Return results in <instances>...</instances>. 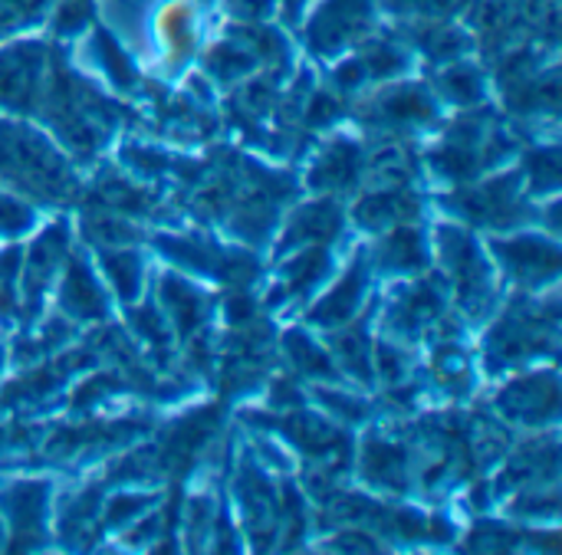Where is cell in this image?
I'll return each instance as SVG.
<instances>
[{"label": "cell", "instance_id": "obj_5", "mask_svg": "<svg viewBox=\"0 0 562 555\" xmlns=\"http://www.w3.org/2000/svg\"><path fill=\"white\" fill-rule=\"evenodd\" d=\"M165 303H168V313L181 322V329H191L198 322L201 299L194 296V290L175 283V280H165Z\"/></svg>", "mask_w": 562, "mask_h": 555}, {"label": "cell", "instance_id": "obj_6", "mask_svg": "<svg viewBox=\"0 0 562 555\" xmlns=\"http://www.w3.org/2000/svg\"><path fill=\"white\" fill-rule=\"evenodd\" d=\"M339 230V214L333 204H316V207H306L300 217H296V227L293 234L300 237H329Z\"/></svg>", "mask_w": 562, "mask_h": 555}, {"label": "cell", "instance_id": "obj_7", "mask_svg": "<svg viewBox=\"0 0 562 555\" xmlns=\"http://www.w3.org/2000/svg\"><path fill=\"white\" fill-rule=\"evenodd\" d=\"M369 474L375 477V480H382V484H402L398 480V474H402V467H405V457H402V451H395V448H389V444H379V448H372L369 451Z\"/></svg>", "mask_w": 562, "mask_h": 555}, {"label": "cell", "instance_id": "obj_2", "mask_svg": "<svg viewBox=\"0 0 562 555\" xmlns=\"http://www.w3.org/2000/svg\"><path fill=\"white\" fill-rule=\"evenodd\" d=\"M507 253V267H514L517 273H527V276H540V273H553L557 270V250L547 247V243H537V240H517V243H504L501 247Z\"/></svg>", "mask_w": 562, "mask_h": 555}, {"label": "cell", "instance_id": "obj_12", "mask_svg": "<svg viewBox=\"0 0 562 555\" xmlns=\"http://www.w3.org/2000/svg\"><path fill=\"white\" fill-rule=\"evenodd\" d=\"M109 273L119 283L122 296H132L135 290V276H138V263L132 257H109Z\"/></svg>", "mask_w": 562, "mask_h": 555}, {"label": "cell", "instance_id": "obj_1", "mask_svg": "<svg viewBox=\"0 0 562 555\" xmlns=\"http://www.w3.org/2000/svg\"><path fill=\"white\" fill-rule=\"evenodd\" d=\"M362 23H366V0H333L319 13L313 36L319 46H333V43L346 39L349 33H356Z\"/></svg>", "mask_w": 562, "mask_h": 555}, {"label": "cell", "instance_id": "obj_10", "mask_svg": "<svg viewBox=\"0 0 562 555\" xmlns=\"http://www.w3.org/2000/svg\"><path fill=\"white\" fill-rule=\"evenodd\" d=\"M352 151L349 148H336V155H329L323 165H319V171H316V178H326L329 184H339V181H346L349 174H352Z\"/></svg>", "mask_w": 562, "mask_h": 555}, {"label": "cell", "instance_id": "obj_11", "mask_svg": "<svg viewBox=\"0 0 562 555\" xmlns=\"http://www.w3.org/2000/svg\"><path fill=\"white\" fill-rule=\"evenodd\" d=\"M293 355H296V362H300V369L303 372H313V375H323L326 369H329V362H326V355L319 352V349H313L310 346V339H296L293 336Z\"/></svg>", "mask_w": 562, "mask_h": 555}, {"label": "cell", "instance_id": "obj_13", "mask_svg": "<svg viewBox=\"0 0 562 555\" xmlns=\"http://www.w3.org/2000/svg\"><path fill=\"white\" fill-rule=\"evenodd\" d=\"M445 82H448V92L458 95V99H474L481 92V82L471 72H451Z\"/></svg>", "mask_w": 562, "mask_h": 555}, {"label": "cell", "instance_id": "obj_4", "mask_svg": "<svg viewBox=\"0 0 562 555\" xmlns=\"http://www.w3.org/2000/svg\"><path fill=\"white\" fill-rule=\"evenodd\" d=\"M359 286H362L359 276H346V283L323 299V306L316 309V319L319 322H342V319H349L352 309H356V299H359Z\"/></svg>", "mask_w": 562, "mask_h": 555}, {"label": "cell", "instance_id": "obj_9", "mask_svg": "<svg viewBox=\"0 0 562 555\" xmlns=\"http://www.w3.org/2000/svg\"><path fill=\"white\" fill-rule=\"evenodd\" d=\"M385 260H389L392 267H418V263H422V240H418L412 230L389 237V243H385Z\"/></svg>", "mask_w": 562, "mask_h": 555}, {"label": "cell", "instance_id": "obj_8", "mask_svg": "<svg viewBox=\"0 0 562 555\" xmlns=\"http://www.w3.org/2000/svg\"><path fill=\"white\" fill-rule=\"evenodd\" d=\"M382 112L392 115V118H425V115H431V105H428V99L422 92L405 89V92L389 95L385 105H382Z\"/></svg>", "mask_w": 562, "mask_h": 555}, {"label": "cell", "instance_id": "obj_3", "mask_svg": "<svg viewBox=\"0 0 562 555\" xmlns=\"http://www.w3.org/2000/svg\"><path fill=\"white\" fill-rule=\"evenodd\" d=\"M66 306L76 309L79 316H99L102 313V296L95 293L89 273L82 267H72L69 270V280H66V293H63Z\"/></svg>", "mask_w": 562, "mask_h": 555}]
</instances>
